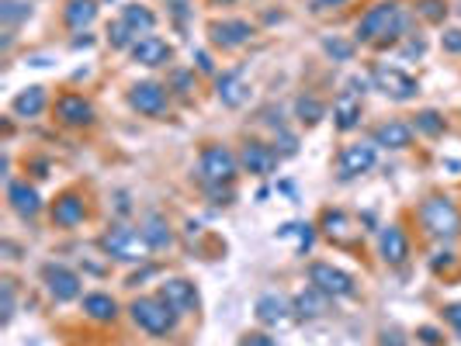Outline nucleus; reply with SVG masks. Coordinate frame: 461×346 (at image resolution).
Segmentation results:
<instances>
[{
	"instance_id": "f257e3e1",
	"label": "nucleus",
	"mask_w": 461,
	"mask_h": 346,
	"mask_svg": "<svg viewBox=\"0 0 461 346\" xmlns=\"http://www.w3.org/2000/svg\"><path fill=\"white\" fill-rule=\"evenodd\" d=\"M406 32V11L399 0H381L375 7H368L354 28V39L372 49H388L403 39Z\"/></svg>"
},
{
	"instance_id": "f03ea898",
	"label": "nucleus",
	"mask_w": 461,
	"mask_h": 346,
	"mask_svg": "<svg viewBox=\"0 0 461 346\" xmlns=\"http://www.w3.org/2000/svg\"><path fill=\"white\" fill-rule=\"evenodd\" d=\"M419 226L426 235H434V239H441V242H451V239H458L461 235V211L458 204L451 201V197H444V194H434V197H426L423 204H419Z\"/></svg>"
},
{
	"instance_id": "7ed1b4c3",
	"label": "nucleus",
	"mask_w": 461,
	"mask_h": 346,
	"mask_svg": "<svg viewBox=\"0 0 461 346\" xmlns=\"http://www.w3.org/2000/svg\"><path fill=\"white\" fill-rule=\"evenodd\" d=\"M101 250L111 260H119V264H142L153 253L142 229H132V226H111V229L101 235Z\"/></svg>"
},
{
	"instance_id": "20e7f679",
	"label": "nucleus",
	"mask_w": 461,
	"mask_h": 346,
	"mask_svg": "<svg viewBox=\"0 0 461 346\" xmlns=\"http://www.w3.org/2000/svg\"><path fill=\"white\" fill-rule=\"evenodd\" d=\"M240 173V156H233L229 146L209 142L198 156V181L202 188H219V184H233Z\"/></svg>"
},
{
	"instance_id": "39448f33",
	"label": "nucleus",
	"mask_w": 461,
	"mask_h": 346,
	"mask_svg": "<svg viewBox=\"0 0 461 346\" xmlns=\"http://www.w3.org/2000/svg\"><path fill=\"white\" fill-rule=\"evenodd\" d=\"M128 311H132V322H135L142 333H150V336H167V333H173V326H177V319H181L160 295L135 298V302L128 305Z\"/></svg>"
},
{
	"instance_id": "423d86ee",
	"label": "nucleus",
	"mask_w": 461,
	"mask_h": 346,
	"mask_svg": "<svg viewBox=\"0 0 461 346\" xmlns=\"http://www.w3.org/2000/svg\"><path fill=\"white\" fill-rule=\"evenodd\" d=\"M319 229H323V235H327L334 246H340V250H357V246L365 242V229H361V222H357L354 215L340 211V208H327V211H323Z\"/></svg>"
},
{
	"instance_id": "0eeeda50",
	"label": "nucleus",
	"mask_w": 461,
	"mask_h": 346,
	"mask_svg": "<svg viewBox=\"0 0 461 346\" xmlns=\"http://www.w3.org/2000/svg\"><path fill=\"white\" fill-rule=\"evenodd\" d=\"M372 83H375L378 94H385L388 101H399V104H406V101H413L419 94V83L406 70H399V66H388V63H381L372 70Z\"/></svg>"
},
{
	"instance_id": "6e6552de",
	"label": "nucleus",
	"mask_w": 461,
	"mask_h": 346,
	"mask_svg": "<svg viewBox=\"0 0 461 346\" xmlns=\"http://www.w3.org/2000/svg\"><path fill=\"white\" fill-rule=\"evenodd\" d=\"M309 284L319 288V291L330 295V298H354V295H357L354 277H350L347 270L334 267V264H312V267H309Z\"/></svg>"
},
{
	"instance_id": "1a4fd4ad",
	"label": "nucleus",
	"mask_w": 461,
	"mask_h": 346,
	"mask_svg": "<svg viewBox=\"0 0 461 346\" xmlns=\"http://www.w3.org/2000/svg\"><path fill=\"white\" fill-rule=\"evenodd\" d=\"M167 90L170 87L157 83V80H142V83H135V87L128 90V108L139 111V115H146V118H160L170 104Z\"/></svg>"
},
{
	"instance_id": "9d476101",
	"label": "nucleus",
	"mask_w": 461,
	"mask_h": 346,
	"mask_svg": "<svg viewBox=\"0 0 461 346\" xmlns=\"http://www.w3.org/2000/svg\"><path fill=\"white\" fill-rule=\"evenodd\" d=\"M42 281H45V291H49L56 302H77L81 291H84L81 273L70 270V267H63V264H45Z\"/></svg>"
},
{
	"instance_id": "9b49d317",
	"label": "nucleus",
	"mask_w": 461,
	"mask_h": 346,
	"mask_svg": "<svg viewBox=\"0 0 461 346\" xmlns=\"http://www.w3.org/2000/svg\"><path fill=\"white\" fill-rule=\"evenodd\" d=\"M375 163H378L375 142H350V146H343V153L336 159V177L340 181H354V177L368 173Z\"/></svg>"
},
{
	"instance_id": "f8f14e48",
	"label": "nucleus",
	"mask_w": 461,
	"mask_h": 346,
	"mask_svg": "<svg viewBox=\"0 0 461 346\" xmlns=\"http://www.w3.org/2000/svg\"><path fill=\"white\" fill-rule=\"evenodd\" d=\"M240 166L253 173V177H271V173H278V166H281V153L274 150V146H267V142H257L250 139L247 146H243V153H240Z\"/></svg>"
},
{
	"instance_id": "ddd939ff",
	"label": "nucleus",
	"mask_w": 461,
	"mask_h": 346,
	"mask_svg": "<svg viewBox=\"0 0 461 346\" xmlns=\"http://www.w3.org/2000/svg\"><path fill=\"white\" fill-rule=\"evenodd\" d=\"M209 39L219 49H240L253 39V25L243 18H222V21H211L209 25Z\"/></svg>"
},
{
	"instance_id": "4468645a",
	"label": "nucleus",
	"mask_w": 461,
	"mask_h": 346,
	"mask_svg": "<svg viewBox=\"0 0 461 346\" xmlns=\"http://www.w3.org/2000/svg\"><path fill=\"white\" fill-rule=\"evenodd\" d=\"M56 118H59V125H66V128H90L94 125V104L87 101L84 94H63L59 101H56Z\"/></svg>"
},
{
	"instance_id": "2eb2a0df",
	"label": "nucleus",
	"mask_w": 461,
	"mask_h": 346,
	"mask_svg": "<svg viewBox=\"0 0 461 346\" xmlns=\"http://www.w3.org/2000/svg\"><path fill=\"white\" fill-rule=\"evenodd\" d=\"M160 298H164L177 315L198 311V288H195L191 281H184V277H167V281L160 284Z\"/></svg>"
},
{
	"instance_id": "dca6fc26",
	"label": "nucleus",
	"mask_w": 461,
	"mask_h": 346,
	"mask_svg": "<svg viewBox=\"0 0 461 346\" xmlns=\"http://www.w3.org/2000/svg\"><path fill=\"white\" fill-rule=\"evenodd\" d=\"M215 94L226 108H243L250 101V83L243 77V70H229L215 80Z\"/></svg>"
},
{
	"instance_id": "f3484780",
	"label": "nucleus",
	"mask_w": 461,
	"mask_h": 346,
	"mask_svg": "<svg viewBox=\"0 0 461 346\" xmlns=\"http://www.w3.org/2000/svg\"><path fill=\"white\" fill-rule=\"evenodd\" d=\"M84 219H87V201L81 194L66 191L56 197V204H52V222H56L59 229H77Z\"/></svg>"
},
{
	"instance_id": "a211bd4d",
	"label": "nucleus",
	"mask_w": 461,
	"mask_h": 346,
	"mask_svg": "<svg viewBox=\"0 0 461 346\" xmlns=\"http://www.w3.org/2000/svg\"><path fill=\"white\" fill-rule=\"evenodd\" d=\"M378 253H381V260H385L388 267L406 264V257H410V239H406L403 226H385V229H381V235H378Z\"/></svg>"
},
{
	"instance_id": "6ab92c4d",
	"label": "nucleus",
	"mask_w": 461,
	"mask_h": 346,
	"mask_svg": "<svg viewBox=\"0 0 461 346\" xmlns=\"http://www.w3.org/2000/svg\"><path fill=\"white\" fill-rule=\"evenodd\" d=\"M128 52H132V59L139 66H167L170 59H173V49L160 35H142Z\"/></svg>"
},
{
	"instance_id": "aec40b11",
	"label": "nucleus",
	"mask_w": 461,
	"mask_h": 346,
	"mask_svg": "<svg viewBox=\"0 0 461 346\" xmlns=\"http://www.w3.org/2000/svg\"><path fill=\"white\" fill-rule=\"evenodd\" d=\"M372 142L381 146V150H410L413 146V125H406L399 118H388L375 128Z\"/></svg>"
},
{
	"instance_id": "412c9836",
	"label": "nucleus",
	"mask_w": 461,
	"mask_h": 346,
	"mask_svg": "<svg viewBox=\"0 0 461 346\" xmlns=\"http://www.w3.org/2000/svg\"><path fill=\"white\" fill-rule=\"evenodd\" d=\"M7 204H11L14 215H21V219H35V215L42 211V197H39V191H35L28 181H11V184H7Z\"/></svg>"
},
{
	"instance_id": "4be33fe9",
	"label": "nucleus",
	"mask_w": 461,
	"mask_h": 346,
	"mask_svg": "<svg viewBox=\"0 0 461 346\" xmlns=\"http://www.w3.org/2000/svg\"><path fill=\"white\" fill-rule=\"evenodd\" d=\"M361 115H365V104L354 90H343L334 101V125L340 132H354L361 125Z\"/></svg>"
},
{
	"instance_id": "5701e85b",
	"label": "nucleus",
	"mask_w": 461,
	"mask_h": 346,
	"mask_svg": "<svg viewBox=\"0 0 461 346\" xmlns=\"http://www.w3.org/2000/svg\"><path fill=\"white\" fill-rule=\"evenodd\" d=\"M253 311H257V319H260L264 326H285L295 315L292 302H288L285 295H260Z\"/></svg>"
},
{
	"instance_id": "b1692460",
	"label": "nucleus",
	"mask_w": 461,
	"mask_h": 346,
	"mask_svg": "<svg viewBox=\"0 0 461 346\" xmlns=\"http://www.w3.org/2000/svg\"><path fill=\"white\" fill-rule=\"evenodd\" d=\"M330 295H323L319 288H305V291H298L292 298V308L298 319H323L327 311H330Z\"/></svg>"
},
{
	"instance_id": "393cba45",
	"label": "nucleus",
	"mask_w": 461,
	"mask_h": 346,
	"mask_svg": "<svg viewBox=\"0 0 461 346\" xmlns=\"http://www.w3.org/2000/svg\"><path fill=\"white\" fill-rule=\"evenodd\" d=\"M11 108H14V115L18 118H39L49 108V94H45V87H25L14 101H11Z\"/></svg>"
},
{
	"instance_id": "a878e982",
	"label": "nucleus",
	"mask_w": 461,
	"mask_h": 346,
	"mask_svg": "<svg viewBox=\"0 0 461 346\" xmlns=\"http://www.w3.org/2000/svg\"><path fill=\"white\" fill-rule=\"evenodd\" d=\"M84 311L87 319H94V322H115L119 319V302L111 295H104V291H94V295L84 298Z\"/></svg>"
},
{
	"instance_id": "bb28decb",
	"label": "nucleus",
	"mask_w": 461,
	"mask_h": 346,
	"mask_svg": "<svg viewBox=\"0 0 461 346\" xmlns=\"http://www.w3.org/2000/svg\"><path fill=\"white\" fill-rule=\"evenodd\" d=\"M142 235H146V242H150L153 253H160V250H170V246H173V232H170L164 215H150V219L142 222Z\"/></svg>"
},
{
	"instance_id": "cd10ccee",
	"label": "nucleus",
	"mask_w": 461,
	"mask_h": 346,
	"mask_svg": "<svg viewBox=\"0 0 461 346\" xmlns=\"http://www.w3.org/2000/svg\"><path fill=\"white\" fill-rule=\"evenodd\" d=\"M122 21H126L135 35H150V32L157 28V14H153L150 7H142V4H126V7H122Z\"/></svg>"
},
{
	"instance_id": "c85d7f7f",
	"label": "nucleus",
	"mask_w": 461,
	"mask_h": 346,
	"mask_svg": "<svg viewBox=\"0 0 461 346\" xmlns=\"http://www.w3.org/2000/svg\"><path fill=\"white\" fill-rule=\"evenodd\" d=\"M94 18H97V0H70L66 11H63V21L70 28H77V32L94 25Z\"/></svg>"
},
{
	"instance_id": "c756f323",
	"label": "nucleus",
	"mask_w": 461,
	"mask_h": 346,
	"mask_svg": "<svg viewBox=\"0 0 461 346\" xmlns=\"http://www.w3.org/2000/svg\"><path fill=\"white\" fill-rule=\"evenodd\" d=\"M32 18V4L25 0H0V21H4V32H14L21 21Z\"/></svg>"
},
{
	"instance_id": "7c9ffc66",
	"label": "nucleus",
	"mask_w": 461,
	"mask_h": 346,
	"mask_svg": "<svg viewBox=\"0 0 461 346\" xmlns=\"http://www.w3.org/2000/svg\"><path fill=\"white\" fill-rule=\"evenodd\" d=\"M295 118H298L302 125H319V121L327 118V104L316 101L312 94H302V97L295 101Z\"/></svg>"
},
{
	"instance_id": "2f4dec72",
	"label": "nucleus",
	"mask_w": 461,
	"mask_h": 346,
	"mask_svg": "<svg viewBox=\"0 0 461 346\" xmlns=\"http://www.w3.org/2000/svg\"><path fill=\"white\" fill-rule=\"evenodd\" d=\"M278 235H281V239L295 235V239H298V242H295V250H298V253H309V250H312V239H316L312 226H302V222H288V226H281Z\"/></svg>"
},
{
	"instance_id": "473e14b6",
	"label": "nucleus",
	"mask_w": 461,
	"mask_h": 346,
	"mask_svg": "<svg viewBox=\"0 0 461 346\" xmlns=\"http://www.w3.org/2000/svg\"><path fill=\"white\" fill-rule=\"evenodd\" d=\"M108 42H111L115 49H132V45L139 42V35H135L126 21L119 18V21H111V25H108Z\"/></svg>"
},
{
	"instance_id": "72a5a7b5",
	"label": "nucleus",
	"mask_w": 461,
	"mask_h": 346,
	"mask_svg": "<svg viewBox=\"0 0 461 346\" xmlns=\"http://www.w3.org/2000/svg\"><path fill=\"white\" fill-rule=\"evenodd\" d=\"M417 14L423 21H430V25H441L448 18V0H419Z\"/></svg>"
},
{
	"instance_id": "f704fd0d",
	"label": "nucleus",
	"mask_w": 461,
	"mask_h": 346,
	"mask_svg": "<svg viewBox=\"0 0 461 346\" xmlns=\"http://www.w3.org/2000/svg\"><path fill=\"white\" fill-rule=\"evenodd\" d=\"M417 132L419 135H441V132H444V118L437 115V111H419Z\"/></svg>"
},
{
	"instance_id": "c9c22d12",
	"label": "nucleus",
	"mask_w": 461,
	"mask_h": 346,
	"mask_svg": "<svg viewBox=\"0 0 461 346\" xmlns=\"http://www.w3.org/2000/svg\"><path fill=\"white\" fill-rule=\"evenodd\" d=\"M0 295H4V298H0V311H4L0 319H4V326H7V322L14 319V281H0Z\"/></svg>"
},
{
	"instance_id": "e433bc0d",
	"label": "nucleus",
	"mask_w": 461,
	"mask_h": 346,
	"mask_svg": "<svg viewBox=\"0 0 461 346\" xmlns=\"http://www.w3.org/2000/svg\"><path fill=\"white\" fill-rule=\"evenodd\" d=\"M323 49H327V56H334V59H340V63H347L350 56H354V45L350 42H343V39H327L323 42Z\"/></svg>"
},
{
	"instance_id": "4c0bfd02",
	"label": "nucleus",
	"mask_w": 461,
	"mask_h": 346,
	"mask_svg": "<svg viewBox=\"0 0 461 346\" xmlns=\"http://www.w3.org/2000/svg\"><path fill=\"white\" fill-rule=\"evenodd\" d=\"M441 45H444V52H461V28H448L444 35H441Z\"/></svg>"
},
{
	"instance_id": "58836bf2",
	"label": "nucleus",
	"mask_w": 461,
	"mask_h": 346,
	"mask_svg": "<svg viewBox=\"0 0 461 346\" xmlns=\"http://www.w3.org/2000/svg\"><path fill=\"white\" fill-rule=\"evenodd\" d=\"M278 142H281V150H278L281 156H295V153H298V142H295V135H288L285 128H278Z\"/></svg>"
},
{
	"instance_id": "ea45409f",
	"label": "nucleus",
	"mask_w": 461,
	"mask_h": 346,
	"mask_svg": "<svg viewBox=\"0 0 461 346\" xmlns=\"http://www.w3.org/2000/svg\"><path fill=\"white\" fill-rule=\"evenodd\" d=\"M444 319H448V326L458 333V340H461V302H455V305L444 308Z\"/></svg>"
},
{
	"instance_id": "a19ab883",
	"label": "nucleus",
	"mask_w": 461,
	"mask_h": 346,
	"mask_svg": "<svg viewBox=\"0 0 461 346\" xmlns=\"http://www.w3.org/2000/svg\"><path fill=\"white\" fill-rule=\"evenodd\" d=\"M455 264V253H448V250H441V253H434V260H430V267L434 270H444Z\"/></svg>"
},
{
	"instance_id": "79ce46f5",
	"label": "nucleus",
	"mask_w": 461,
	"mask_h": 346,
	"mask_svg": "<svg viewBox=\"0 0 461 346\" xmlns=\"http://www.w3.org/2000/svg\"><path fill=\"white\" fill-rule=\"evenodd\" d=\"M243 346H278L271 336H264V333H247L243 336Z\"/></svg>"
},
{
	"instance_id": "37998d69",
	"label": "nucleus",
	"mask_w": 461,
	"mask_h": 346,
	"mask_svg": "<svg viewBox=\"0 0 461 346\" xmlns=\"http://www.w3.org/2000/svg\"><path fill=\"white\" fill-rule=\"evenodd\" d=\"M419 340H423L426 346H437L441 343V333H437V329H430V326H423V329H419Z\"/></svg>"
},
{
	"instance_id": "c03bdc74",
	"label": "nucleus",
	"mask_w": 461,
	"mask_h": 346,
	"mask_svg": "<svg viewBox=\"0 0 461 346\" xmlns=\"http://www.w3.org/2000/svg\"><path fill=\"white\" fill-rule=\"evenodd\" d=\"M347 0H312V11H334V7H343Z\"/></svg>"
},
{
	"instance_id": "a18cd8bd",
	"label": "nucleus",
	"mask_w": 461,
	"mask_h": 346,
	"mask_svg": "<svg viewBox=\"0 0 461 346\" xmlns=\"http://www.w3.org/2000/svg\"><path fill=\"white\" fill-rule=\"evenodd\" d=\"M195 59H198V70H202V73H211V59H209V52H195Z\"/></svg>"
},
{
	"instance_id": "49530a36",
	"label": "nucleus",
	"mask_w": 461,
	"mask_h": 346,
	"mask_svg": "<svg viewBox=\"0 0 461 346\" xmlns=\"http://www.w3.org/2000/svg\"><path fill=\"white\" fill-rule=\"evenodd\" d=\"M381 346H403V336H399V333H392V336L381 333Z\"/></svg>"
},
{
	"instance_id": "de8ad7c7",
	"label": "nucleus",
	"mask_w": 461,
	"mask_h": 346,
	"mask_svg": "<svg viewBox=\"0 0 461 346\" xmlns=\"http://www.w3.org/2000/svg\"><path fill=\"white\" fill-rule=\"evenodd\" d=\"M215 4H233V0H215Z\"/></svg>"
}]
</instances>
